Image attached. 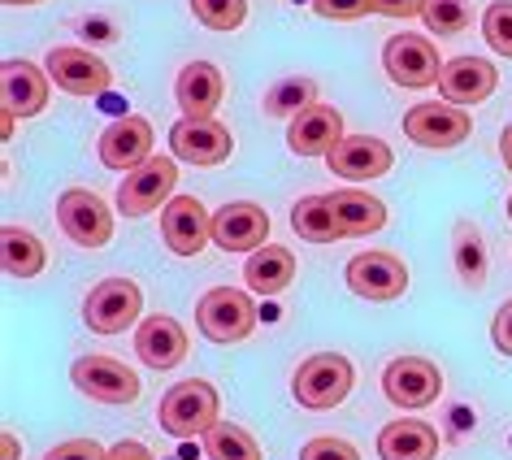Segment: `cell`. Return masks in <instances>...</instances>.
I'll list each match as a JSON object with an SVG mask.
<instances>
[{"label": "cell", "mask_w": 512, "mask_h": 460, "mask_svg": "<svg viewBox=\"0 0 512 460\" xmlns=\"http://www.w3.org/2000/svg\"><path fill=\"white\" fill-rule=\"evenodd\" d=\"M217 387L204 378H187V382H174L170 391L161 395L157 404V421L165 434L174 439H196V434H209L217 426Z\"/></svg>", "instance_id": "obj_1"}, {"label": "cell", "mask_w": 512, "mask_h": 460, "mask_svg": "<svg viewBox=\"0 0 512 460\" xmlns=\"http://www.w3.org/2000/svg\"><path fill=\"white\" fill-rule=\"evenodd\" d=\"M352 361L339 352H317L309 361H300V369L291 374V395H296L300 408H313V413H326V408H339L352 395Z\"/></svg>", "instance_id": "obj_2"}, {"label": "cell", "mask_w": 512, "mask_h": 460, "mask_svg": "<svg viewBox=\"0 0 512 460\" xmlns=\"http://www.w3.org/2000/svg\"><path fill=\"white\" fill-rule=\"evenodd\" d=\"M196 326L209 343H243L256 330V304L239 287H213L196 304Z\"/></svg>", "instance_id": "obj_3"}, {"label": "cell", "mask_w": 512, "mask_h": 460, "mask_svg": "<svg viewBox=\"0 0 512 460\" xmlns=\"http://www.w3.org/2000/svg\"><path fill=\"white\" fill-rule=\"evenodd\" d=\"M404 135L417 148H456L473 135V118L452 100H421L404 113Z\"/></svg>", "instance_id": "obj_4"}, {"label": "cell", "mask_w": 512, "mask_h": 460, "mask_svg": "<svg viewBox=\"0 0 512 460\" xmlns=\"http://www.w3.org/2000/svg\"><path fill=\"white\" fill-rule=\"evenodd\" d=\"M139 309H144V291H139L131 278H105L87 291L83 300V322L96 330V335H122L126 326L139 322Z\"/></svg>", "instance_id": "obj_5"}, {"label": "cell", "mask_w": 512, "mask_h": 460, "mask_svg": "<svg viewBox=\"0 0 512 460\" xmlns=\"http://www.w3.org/2000/svg\"><path fill=\"white\" fill-rule=\"evenodd\" d=\"M57 222L79 248H105L113 239V213L109 204L87 187H70L57 196Z\"/></svg>", "instance_id": "obj_6"}, {"label": "cell", "mask_w": 512, "mask_h": 460, "mask_svg": "<svg viewBox=\"0 0 512 460\" xmlns=\"http://www.w3.org/2000/svg\"><path fill=\"white\" fill-rule=\"evenodd\" d=\"M178 187V165L170 157H152L139 170H131L118 187V213L122 217H148L152 209L174 200Z\"/></svg>", "instance_id": "obj_7"}, {"label": "cell", "mask_w": 512, "mask_h": 460, "mask_svg": "<svg viewBox=\"0 0 512 460\" xmlns=\"http://www.w3.org/2000/svg\"><path fill=\"white\" fill-rule=\"evenodd\" d=\"M382 66H387L391 83L400 87H413V92H421V87H434L443 74V61H439V48H434L426 35H391L387 48H382Z\"/></svg>", "instance_id": "obj_8"}, {"label": "cell", "mask_w": 512, "mask_h": 460, "mask_svg": "<svg viewBox=\"0 0 512 460\" xmlns=\"http://www.w3.org/2000/svg\"><path fill=\"white\" fill-rule=\"evenodd\" d=\"M70 378H74V387L96 404L122 408V404L139 400V374L126 369L122 361H113V356H79L70 369Z\"/></svg>", "instance_id": "obj_9"}, {"label": "cell", "mask_w": 512, "mask_h": 460, "mask_svg": "<svg viewBox=\"0 0 512 460\" xmlns=\"http://www.w3.org/2000/svg\"><path fill=\"white\" fill-rule=\"evenodd\" d=\"M443 391V369L426 356H395L382 369V395L400 408H426Z\"/></svg>", "instance_id": "obj_10"}, {"label": "cell", "mask_w": 512, "mask_h": 460, "mask_svg": "<svg viewBox=\"0 0 512 460\" xmlns=\"http://www.w3.org/2000/svg\"><path fill=\"white\" fill-rule=\"evenodd\" d=\"M161 239L174 257H200L213 244V217L204 213L200 196H174L161 209Z\"/></svg>", "instance_id": "obj_11"}, {"label": "cell", "mask_w": 512, "mask_h": 460, "mask_svg": "<svg viewBox=\"0 0 512 460\" xmlns=\"http://www.w3.org/2000/svg\"><path fill=\"white\" fill-rule=\"evenodd\" d=\"M348 287L374 304L400 300L408 291V265L395 252H361V257L348 261Z\"/></svg>", "instance_id": "obj_12"}, {"label": "cell", "mask_w": 512, "mask_h": 460, "mask_svg": "<svg viewBox=\"0 0 512 460\" xmlns=\"http://www.w3.org/2000/svg\"><path fill=\"white\" fill-rule=\"evenodd\" d=\"M44 70H48V79L70 96H100V92H109V83H113L105 61L96 53H87V48H70V44L53 48V53L44 57Z\"/></svg>", "instance_id": "obj_13"}, {"label": "cell", "mask_w": 512, "mask_h": 460, "mask_svg": "<svg viewBox=\"0 0 512 460\" xmlns=\"http://www.w3.org/2000/svg\"><path fill=\"white\" fill-rule=\"evenodd\" d=\"M152 122L139 118V113H126L113 126H105V135H100V165H109V170H122L131 174L139 170L144 161H152Z\"/></svg>", "instance_id": "obj_14"}, {"label": "cell", "mask_w": 512, "mask_h": 460, "mask_svg": "<svg viewBox=\"0 0 512 460\" xmlns=\"http://www.w3.org/2000/svg\"><path fill=\"white\" fill-rule=\"evenodd\" d=\"M265 235H270V213L252 200L222 204L213 213V244L222 252H256L265 248Z\"/></svg>", "instance_id": "obj_15"}, {"label": "cell", "mask_w": 512, "mask_h": 460, "mask_svg": "<svg viewBox=\"0 0 512 460\" xmlns=\"http://www.w3.org/2000/svg\"><path fill=\"white\" fill-rule=\"evenodd\" d=\"M326 165L339 178H352V183H369V178H382L395 165V152L382 144L378 135H343L335 148L326 152Z\"/></svg>", "instance_id": "obj_16"}, {"label": "cell", "mask_w": 512, "mask_h": 460, "mask_svg": "<svg viewBox=\"0 0 512 460\" xmlns=\"http://www.w3.org/2000/svg\"><path fill=\"white\" fill-rule=\"evenodd\" d=\"M187 348H191L187 330L178 326L174 317H165V313L144 317L139 330H135V356L148 369H178L187 361Z\"/></svg>", "instance_id": "obj_17"}, {"label": "cell", "mask_w": 512, "mask_h": 460, "mask_svg": "<svg viewBox=\"0 0 512 460\" xmlns=\"http://www.w3.org/2000/svg\"><path fill=\"white\" fill-rule=\"evenodd\" d=\"M439 100H452V105H482L486 96L499 87V70L486 57H452L439 74Z\"/></svg>", "instance_id": "obj_18"}, {"label": "cell", "mask_w": 512, "mask_h": 460, "mask_svg": "<svg viewBox=\"0 0 512 460\" xmlns=\"http://www.w3.org/2000/svg\"><path fill=\"white\" fill-rule=\"evenodd\" d=\"M230 148H235V139H230V131L222 122H174L170 131V152L178 161H191V165H222L230 157Z\"/></svg>", "instance_id": "obj_19"}, {"label": "cell", "mask_w": 512, "mask_h": 460, "mask_svg": "<svg viewBox=\"0 0 512 460\" xmlns=\"http://www.w3.org/2000/svg\"><path fill=\"white\" fill-rule=\"evenodd\" d=\"M222 70L209 66V61H191V66L178 70V83H174V96H178V109L183 118L191 122H213L217 105H222Z\"/></svg>", "instance_id": "obj_20"}, {"label": "cell", "mask_w": 512, "mask_h": 460, "mask_svg": "<svg viewBox=\"0 0 512 460\" xmlns=\"http://www.w3.org/2000/svg\"><path fill=\"white\" fill-rule=\"evenodd\" d=\"M48 70L31 66V61H5L0 66V100H5V109L14 113V118H35V113H44L48 105Z\"/></svg>", "instance_id": "obj_21"}, {"label": "cell", "mask_w": 512, "mask_h": 460, "mask_svg": "<svg viewBox=\"0 0 512 460\" xmlns=\"http://www.w3.org/2000/svg\"><path fill=\"white\" fill-rule=\"evenodd\" d=\"M339 139H343V113L330 105H309L287 126V148L300 152V157H326Z\"/></svg>", "instance_id": "obj_22"}, {"label": "cell", "mask_w": 512, "mask_h": 460, "mask_svg": "<svg viewBox=\"0 0 512 460\" xmlns=\"http://www.w3.org/2000/svg\"><path fill=\"white\" fill-rule=\"evenodd\" d=\"M439 456V430L430 421L400 417L378 430V460H434Z\"/></svg>", "instance_id": "obj_23"}, {"label": "cell", "mask_w": 512, "mask_h": 460, "mask_svg": "<svg viewBox=\"0 0 512 460\" xmlns=\"http://www.w3.org/2000/svg\"><path fill=\"white\" fill-rule=\"evenodd\" d=\"M243 283H248L252 296H283V291L296 283V257L283 244H265L248 252V265H243Z\"/></svg>", "instance_id": "obj_24"}, {"label": "cell", "mask_w": 512, "mask_h": 460, "mask_svg": "<svg viewBox=\"0 0 512 460\" xmlns=\"http://www.w3.org/2000/svg\"><path fill=\"white\" fill-rule=\"evenodd\" d=\"M330 204H335L339 239H361L387 226V204L378 196H369V191H335Z\"/></svg>", "instance_id": "obj_25"}, {"label": "cell", "mask_w": 512, "mask_h": 460, "mask_svg": "<svg viewBox=\"0 0 512 460\" xmlns=\"http://www.w3.org/2000/svg\"><path fill=\"white\" fill-rule=\"evenodd\" d=\"M0 265H5V274H14V278H35L48 265V252L31 230L5 226L0 230Z\"/></svg>", "instance_id": "obj_26"}, {"label": "cell", "mask_w": 512, "mask_h": 460, "mask_svg": "<svg viewBox=\"0 0 512 460\" xmlns=\"http://www.w3.org/2000/svg\"><path fill=\"white\" fill-rule=\"evenodd\" d=\"M452 261H456V274L465 287L486 283V239L469 217H460L456 230H452Z\"/></svg>", "instance_id": "obj_27"}, {"label": "cell", "mask_w": 512, "mask_h": 460, "mask_svg": "<svg viewBox=\"0 0 512 460\" xmlns=\"http://www.w3.org/2000/svg\"><path fill=\"white\" fill-rule=\"evenodd\" d=\"M291 230L309 244H335L339 226H335V204L330 196H304L296 209H291Z\"/></svg>", "instance_id": "obj_28"}, {"label": "cell", "mask_w": 512, "mask_h": 460, "mask_svg": "<svg viewBox=\"0 0 512 460\" xmlns=\"http://www.w3.org/2000/svg\"><path fill=\"white\" fill-rule=\"evenodd\" d=\"M204 452H209V460H261V443L235 421H217L204 434Z\"/></svg>", "instance_id": "obj_29"}, {"label": "cell", "mask_w": 512, "mask_h": 460, "mask_svg": "<svg viewBox=\"0 0 512 460\" xmlns=\"http://www.w3.org/2000/svg\"><path fill=\"white\" fill-rule=\"evenodd\" d=\"M309 105H317V83L313 79H283L261 100V109L270 113V118H287V122L296 118V113H304Z\"/></svg>", "instance_id": "obj_30"}, {"label": "cell", "mask_w": 512, "mask_h": 460, "mask_svg": "<svg viewBox=\"0 0 512 460\" xmlns=\"http://www.w3.org/2000/svg\"><path fill=\"white\" fill-rule=\"evenodd\" d=\"M421 22H426L439 40H447V35H460L473 22L469 0H426V5H421Z\"/></svg>", "instance_id": "obj_31"}, {"label": "cell", "mask_w": 512, "mask_h": 460, "mask_svg": "<svg viewBox=\"0 0 512 460\" xmlns=\"http://www.w3.org/2000/svg\"><path fill=\"white\" fill-rule=\"evenodd\" d=\"M191 14L209 31H239L248 18V0H191Z\"/></svg>", "instance_id": "obj_32"}, {"label": "cell", "mask_w": 512, "mask_h": 460, "mask_svg": "<svg viewBox=\"0 0 512 460\" xmlns=\"http://www.w3.org/2000/svg\"><path fill=\"white\" fill-rule=\"evenodd\" d=\"M482 40L491 44V53L512 61V0H495L482 14Z\"/></svg>", "instance_id": "obj_33"}, {"label": "cell", "mask_w": 512, "mask_h": 460, "mask_svg": "<svg viewBox=\"0 0 512 460\" xmlns=\"http://www.w3.org/2000/svg\"><path fill=\"white\" fill-rule=\"evenodd\" d=\"M300 460H361V447L339 439V434H317L300 447Z\"/></svg>", "instance_id": "obj_34"}, {"label": "cell", "mask_w": 512, "mask_h": 460, "mask_svg": "<svg viewBox=\"0 0 512 460\" xmlns=\"http://www.w3.org/2000/svg\"><path fill=\"white\" fill-rule=\"evenodd\" d=\"M313 14L326 22H361L374 9H369V0H313Z\"/></svg>", "instance_id": "obj_35"}, {"label": "cell", "mask_w": 512, "mask_h": 460, "mask_svg": "<svg viewBox=\"0 0 512 460\" xmlns=\"http://www.w3.org/2000/svg\"><path fill=\"white\" fill-rule=\"evenodd\" d=\"M44 460H109V452L96 439H66V443H57Z\"/></svg>", "instance_id": "obj_36"}, {"label": "cell", "mask_w": 512, "mask_h": 460, "mask_svg": "<svg viewBox=\"0 0 512 460\" xmlns=\"http://www.w3.org/2000/svg\"><path fill=\"white\" fill-rule=\"evenodd\" d=\"M421 5H426V0H369V9H374V14H387V18H421Z\"/></svg>", "instance_id": "obj_37"}, {"label": "cell", "mask_w": 512, "mask_h": 460, "mask_svg": "<svg viewBox=\"0 0 512 460\" xmlns=\"http://www.w3.org/2000/svg\"><path fill=\"white\" fill-rule=\"evenodd\" d=\"M491 339H495V348H499V352L512 356V300L495 313V322H491Z\"/></svg>", "instance_id": "obj_38"}, {"label": "cell", "mask_w": 512, "mask_h": 460, "mask_svg": "<svg viewBox=\"0 0 512 460\" xmlns=\"http://www.w3.org/2000/svg\"><path fill=\"white\" fill-rule=\"evenodd\" d=\"M109 460H152V452L144 443H118V447H109Z\"/></svg>", "instance_id": "obj_39"}, {"label": "cell", "mask_w": 512, "mask_h": 460, "mask_svg": "<svg viewBox=\"0 0 512 460\" xmlns=\"http://www.w3.org/2000/svg\"><path fill=\"white\" fill-rule=\"evenodd\" d=\"M499 157H504V165H508V174H512V126L504 135H499Z\"/></svg>", "instance_id": "obj_40"}, {"label": "cell", "mask_w": 512, "mask_h": 460, "mask_svg": "<svg viewBox=\"0 0 512 460\" xmlns=\"http://www.w3.org/2000/svg\"><path fill=\"white\" fill-rule=\"evenodd\" d=\"M14 126H18V118H14V113H9V109H5V113H0V135L9 139V135H14Z\"/></svg>", "instance_id": "obj_41"}, {"label": "cell", "mask_w": 512, "mask_h": 460, "mask_svg": "<svg viewBox=\"0 0 512 460\" xmlns=\"http://www.w3.org/2000/svg\"><path fill=\"white\" fill-rule=\"evenodd\" d=\"M0 439H5V460H14V456H18V439H14V434H9V430L0 434Z\"/></svg>", "instance_id": "obj_42"}, {"label": "cell", "mask_w": 512, "mask_h": 460, "mask_svg": "<svg viewBox=\"0 0 512 460\" xmlns=\"http://www.w3.org/2000/svg\"><path fill=\"white\" fill-rule=\"evenodd\" d=\"M5 5H40V0H5Z\"/></svg>", "instance_id": "obj_43"}, {"label": "cell", "mask_w": 512, "mask_h": 460, "mask_svg": "<svg viewBox=\"0 0 512 460\" xmlns=\"http://www.w3.org/2000/svg\"><path fill=\"white\" fill-rule=\"evenodd\" d=\"M508 217H512V196H508Z\"/></svg>", "instance_id": "obj_44"}]
</instances>
